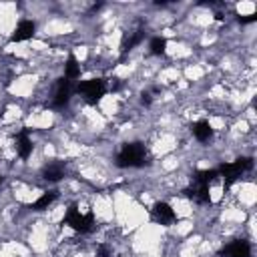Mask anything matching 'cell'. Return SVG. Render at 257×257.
<instances>
[{
    "label": "cell",
    "instance_id": "6da1fadb",
    "mask_svg": "<svg viewBox=\"0 0 257 257\" xmlns=\"http://www.w3.org/2000/svg\"><path fill=\"white\" fill-rule=\"evenodd\" d=\"M145 159H147V151L143 143H126L116 157V167L120 169L145 167Z\"/></svg>",
    "mask_w": 257,
    "mask_h": 257
},
{
    "label": "cell",
    "instance_id": "7a4b0ae2",
    "mask_svg": "<svg viewBox=\"0 0 257 257\" xmlns=\"http://www.w3.org/2000/svg\"><path fill=\"white\" fill-rule=\"evenodd\" d=\"M74 92H78L88 104H96L104 94H106V82L102 78H90L82 80L74 86Z\"/></svg>",
    "mask_w": 257,
    "mask_h": 257
},
{
    "label": "cell",
    "instance_id": "3957f363",
    "mask_svg": "<svg viewBox=\"0 0 257 257\" xmlns=\"http://www.w3.org/2000/svg\"><path fill=\"white\" fill-rule=\"evenodd\" d=\"M64 223L70 225V227H72L74 231H78V233H88V231L94 229V215H92V211L80 213V211L72 205V207H68L66 213H64Z\"/></svg>",
    "mask_w": 257,
    "mask_h": 257
},
{
    "label": "cell",
    "instance_id": "277c9868",
    "mask_svg": "<svg viewBox=\"0 0 257 257\" xmlns=\"http://www.w3.org/2000/svg\"><path fill=\"white\" fill-rule=\"evenodd\" d=\"M72 92H74L72 80H68V78H58L56 88H54V96H52V104H54V106H64V104H68Z\"/></svg>",
    "mask_w": 257,
    "mask_h": 257
},
{
    "label": "cell",
    "instance_id": "5b68a950",
    "mask_svg": "<svg viewBox=\"0 0 257 257\" xmlns=\"http://www.w3.org/2000/svg\"><path fill=\"white\" fill-rule=\"evenodd\" d=\"M34 32H36V24H34L32 20H20V22H18V26L14 28V32H12L10 40H12V42L30 40V38L34 36Z\"/></svg>",
    "mask_w": 257,
    "mask_h": 257
},
{
    "label": "cell",
    "instance_id": "8992f818",
    "mask_svg": "<svg viewBox=\"0 0 257 257\" xmlns=\"http://www.w3.org/2000/svg\"><path fill=\"white\" fill-rule=\"evenodd\" d=\"M153 219L157 223H161V225H169V223H173L177 219V215H175V211H173V207L169 203L161 201V203H157L153 207Z\"/></svg>",
    "mask_w": 257,
    "mask_h": 257
},
{
    "label": "cell",
    "instance_id": "52a82bcc",
    "mask_svg": "<svg viewBox=\"0 0 257 257\" xmlns=\"http://www.w3.org/2000/svg\"><path fill=\"white\" fill-rule=\"evenodd\" d=\"M16 153L20 159H28L32 155V141H30V128H22L16 135Z\"/></svg>",
    "mask_w": 257,
    "mask_h": 257
},
{
    "label": "cell",
    "instance_id": "ba28073f",
    "mask_svg": "<svg viewBox=\"0 0 257 257\" xmlns=\"http://www.w3.org/2000/svg\"><path fill=\"white\" fill-rule=\"evenodd\" d=\"M249 255H251V245L245 239H237L223 249V257H249Z\"/></svg>",
    "mask_w": 257,
    "mask_h": 257
},
{
    "label": "cell",
    "instance_id": "9c48e42d",
    "mask_svg": "<svg viewBox=\"0 0 257 257\" xmlns=\"http://www.w3.org/2000/svg\"><path fill=\"white\" fill-rule=\"evenodd\" d=\"M217 173H219V177H223L225 187H231V185L243 175L241 169L237 167V163H223V165L217 169Z\"/></svg>",
    "mask_w": 257,
    "mask_h": 257
},
{
    "label": "cell",
    "instance_id": "30bf717a",
    "mask_svg": "<svg viewBox=\"0 0 257 257\" xmlns=\"http://www.w3.org/2000/svg\"><path fill=\"white\" fill-rule=\"evenodd\" d=\"M191 131H193V137H195L197 141H201V143L209 141V137L213 135V128H211L209 120H197Z\"/></svg>",
    "mask_w": 257,
    "mask_h": 257
},
{
    "label": "cell",
    "instance_id": "8fae6325",
    "mask_svg": "<svg viewBox=\"0 0 257 257\" xmlns=\"http://www.w3.org/2000/svg\"><path fill=\"white\" fill-rule=\"evenodd\" d=\"M78 76H80V64H78V60H76L74 54H68L66 64H64V78H68V80H76Z\"/></svg>",
    "mask_w": 257,
    "mask_h": 257
},
{
    "label": "cell",
    "instance_id": "7c38bea8",
    "mask_svg": "<svg viewBox=\"0 0 257 257\" xmlns=\"http://www.w3.org/2000/svg\"><path fill=\"white\" fill-rule=\"evenodd\" d=\"M54 199H56V191H46V193H42V195L32 203V209H34V211H42V209H46Z\"/></svg>",
    "mask_w": 257,
    "mask_h": 257
},
{
    "label": "cell",
    "instance_id": "4fadbf2b",
    "mask_svg": "<svg viewBox=\"0 0 257 257\" xmlns=\"http://www.w3.org/2000/svg\"><path fill=\"white\" fill-rule=\"evenodd\" d=\"M42 177H44L46 181H50V183H56V181H60V179L64 177V169H62L60 165H50V167L44 169Z\"/></svg>",
    "mask_w": 257,
    "mask_h": 257
},
{
    "label": "cell",
    "instance_id": "5bb4252c",
    "mask_svg": "<svg viewBox=\"0 0 257 257\" xmlns=\"http://www.w3.org/2000/svg\"><path fill=\"white\" fill-rule=\"evenodd\" d=\"M149 48H151V54L161 56V54H165V50H167V40H165L163 36H153L151 42H149Z\"/></svg>",
    "mask_w": 257,
    "mask_h": 257
},
{
    "label": "cell",
    "instance_id": "9a60e30c",
    "mask_svg": "<svg viewBox=\"0 0 257 257\" xmlns=\"http://www.w3.org/2000/svg\"><path fill=\"white\" fill-rule=\"evenodd\" d=\"M215 177H219L217 169H205V171H199V173H197L195 181H197V185H209Z\"/></svg>",
    "mask_w": 257,
    "mask_h": 257
},
{
    "label": "cell",
    "instance_id": "2e32d148",
    "mask_svg": "<svg viewBox=\"0 0 257 257\" xmlns=\"http://www.w3.org/2000/svg\"><path fill=\"white\" fill-rule=\"evenodd\" d=\"M94 257H112L110 247H108V245H104V243H102V245H98V247H96V255H94Z\"/></svg>",
    "mask_w": 257,
    "mask_h": 257
},
{
    "label": "cell",
    "instance_id": "e0dca14e",
    "mask_svg": "<svg viewBox=\"0 0 257 257\" xmlns=\"http://www.w3.org/2000/svg\"><path fill=\"white\" fill-rule=\"evenodd\" d=\"M255 20V14H249V16H239V22L241 24H249V22H253Z\"/></svg>",
    "mask_w": 257,
    "mask_h": 257
},
{
    "label": "cell",
    "instance_id": "ac0fdd59",
    "mask_svg": "<svg viewBox=\"0 0 257 257\" xmlns=\"http://www.w3.org/2000/svg\"><path fill=\"white\" fill-rule=\"evenodd\" d=\"M0 183H2V177H0Z\"/></svg>",
    "mask_w": 257,
    "mask_h": 257
}]
</instances>
